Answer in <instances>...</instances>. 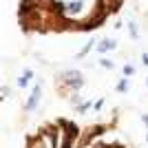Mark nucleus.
I'll list each match as a JSON object with an SVG mask.
<instances>
[{"label": "nucleus", "instance_id": "nucleus-7", "mask_svg": "<svg viewBox=\"0 0 148 148\" xmlns=\"http://www.w3.org/2000/svg\"><path fill=\"white\" fill-rule=\"evenodd\" d=\"M144 122H146V126H148V115H144Z\"/></svg>", "mask_w": 148, "mask_h": 148}, {"label": "nucleus", "instance_id": "nucleus-3", "mask_svg": "<svg viewBox=\"0 0 148 148\" xmlns=\"http://www.w3.org/2000/svg\"><path fill=\"white\" fill-rule=\"evenodd\" d=\"M66 9H69L71 13H77V11L82 9V2H80V0H77V2H71V5H66Z\"/></svg>", "mask_w": 148, "mask_h": 148}, {"label": "nucleus", "instance_id": "nucleus-2", "mask_svg": "<svg viewBox=\"0 0 148 148\" xmlns=\"http://www.w3.org/2000/svg\"><path fill=\"white\" fill-rule=\"evenodd\" d=\"M40 86H36L33 88V93H31V97H29V102H27V111H33V108H36L38 106V102H40Z\"/></svg>", "mask_w": 148, "mask_h": 148}, {"label": "nucleus", "instance_id": "nucleus-8", "mask_svg": "<svg viewBox=\"0 0 148 148\" xmlns=\"http://www.w3.org/2000/svg\"><path fill=\"white\" fill-rule=\"evenodd\" d=\"M38 148H44V146H42V144H40V146H38Z\"/></svg>", "mask_w": 148, "mask_h": 148}, {"label": "nucleus", "instance_id": "nucleus-5", "mask_svg": "<svg viewBox=\"0 0 148 148\" xmlns=\"http://www.w3.org/2000/svg\"><path fill=\"white\" fill-rule=\"evenodd\" d=\"M126 88H128V84H126V82L122 80V82H119V84H117V91H119V93H124V91H126Z\"/></svg>", "mask_w": 148, "mask_h": 148}, {"label": "nucleus", "instance_id": "nucleus-4", "mask_svg": "<svg viewBox=\"0 0 148 148\" xmlns=\"http://www.w3.org/2000/svg\"><path fill=\"white\" fill-rule=\"evenodd\" d=\"M115 42L113 40H104V42H99V51H106V49H113Z\"/></svg>", "mask_w": 148, "mask_h": 148}, {"label": "nucleus", "instance_id": "nucleus-6", "mask_svg": "<svg viewBox=\"0 0 148 148\" xmlns=\"http://www.w3.org/2000/svg\"><path fill=\"white\" fill-rule=\"evenodd\" d=\"M124 73H126V75H133L135 71H133V66H126V69H124Z\"/></svg>", "mask_w": 148, "mask_h": 148}, {"label": "nucleus", "instance_id": "nucleus-1", "mask_svg": "<svg viewBox=\"0 0 148 148\" xmlns=\"http://www.w3.org/2000/svg\"><path fill=\"white\" fill-rule=\"evenodd\" d=\"M64 80H66L69 84H71V88H75V91L82 88V75L77 73V71H66V73H64Z\"/></svg>", "mask_w": 148, "mask_h": 148}]
</instances>
